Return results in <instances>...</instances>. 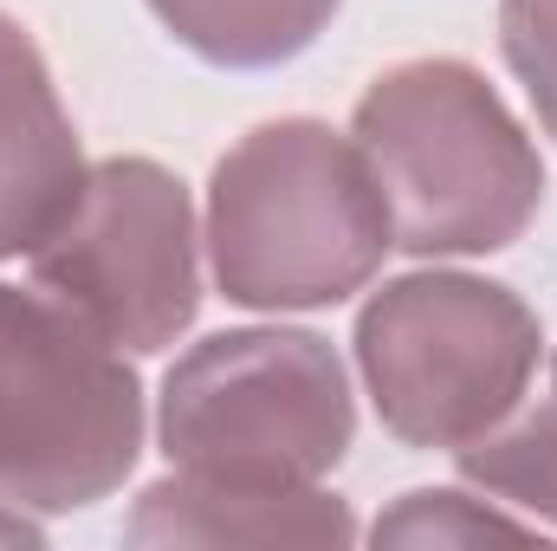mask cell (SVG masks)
I'll list each match as a JSON object with an SVG mask.
<instances>
[{"mask_svg": "<svg viewBox=\"0 0 557 551\" xmlns=\"http://www.w3.org/2000/svg\"><path fill=\"white\" fill-rule=\"evenodd\" d=\"M454 461L499 506H519L532 526L539 519L557 526V357L545 364V377H532V390L506 409V421H493L480 441L454 448Z\"/></svg>", "mask_w": 557, "mask_h": 551, "instance_id": "cell-10", "label": "cell"}, {"mask_svg": "<svg viewBox=\"0 0 557 551\" xmlns=\"http://www.w3.org/2000/svg\"><path fill=\"white\" fill-rule=\"evenodd\" d=\"M545 331L512 285L403 273L357 318V370L383 428L409 448H467L532 390Z\"/></svg>", "mask_w": 557, "mask_h": 551, "instance_id": "cell-5", "label": "cell"}, {"mask_svg": "<svg viewBox=\"0 0 557 551\" xmlns=\"http://www.w3.org/2000/svg\"><path fill=\"white\" fill-rule=\"evenodd\" d=\"M175 46L227 72H267L298 59L337 13V0H149Z\"/></svg>", "mask_w": 557, "mask_h": 551, "instance_id": "cell-9", "label": "cell"}, {"mask_svg": "<svg viewBox=\"0 0 557 551\" xmlns=\"http://www.w3.org/2000/svg\"><path fill=\"white\" fill-rule=\"evenodd\" d=\"M499 52L525 85L545 137H557V0H499Z\"/></svg>", "mask_w": 557, "mask_h": 551, "instance_id": "cell-12", "label": "cell"}, {"mask_svg": "<svg viewBox=\"0 0 557 551\" xmlns=\"http://www.w3.org/2000/svg\"><path fill=\"white\" fill-rule=\"evenodd\" d=\"M350 137L416 260L499 254L545 208L539 143L467 59H403L370 78Z\"/></svg>", "mask_w": 557, "mask_h": 551, "instance_id": "cell-2", "label": "cell"}, {"mask_svg": "<svg viewBox=\"0 0 557 551\" xmlns=\"http://www.w3.org/2000/svg\"><path fill=\"white\" fill-rule=\"evenodd\" d=\"M131 546H350L357 519L324 487H247V480H201L169 474L143 487L131 519Z\"/></svg>", "mask_w": 557, "mask_h": 551, "instance_id": "cell-8", "label": "cell"}, {"mask_svg": "<svg viewBox=\"0 0 557 551\" xmlns=\"http://www.w3.org/2000/svg\"><path fill=\"white\" fill-rule=\"evenodd\" d=\"M85 149L59 105L46 52L0 13V260H33L85 195Z\"/></svg>", "mask_w": 557, "mask_h": 551, "instance_id": "cell-7", "label": "cell"}, {"mask_svg": "<svg viewBox=\"0 0 557 551\" xmlns=\"http://www.w3.org/2000/svg\"><path fill=\"white\" fill-rule=\"evenodd\" d=\"M201 241L234 305L318 311L383 273L396 228L357 137L318 118H278L214 162Z\"/></svg>", "mask_w": 557, "mask_h": 551, "instance_id": "cell-1", "label": "cell"}, {"mask_svg": "<svg viewBox=\"0 0 557 551\" xmlns=\"http://www.w3.org/2000/svg\"><path fill=\"white\" fill-rule=\"evenodd\" d=\"M143 383L124 351L52 292L0 279V500L78 513L143 454Z\"/></svg>", "mask_w": 557, "mask_h": 551, "instance_id": "cell-4", "label": "cell"}, {"mask_svg": "<svg viewBox=\"0 0 557 551\" xmlns=\"http://www.w3.org/2000/svg\"><path fill=\"white\" fill-rule=\"evenodd\" d=\"M169 467L247 487H318L357 441V396L318 331H214L162 377Z\"/></svg>", "mask_w": 557, "mask_h": 551, "instance_id": "cell-3", "label": "cell"}, {"mask_svg": "<svg viewBox=\"0 0 557 551\" xmlns=\"http://www.w3.org/2000/svg\"><path fill=\"white\" fill-rule=\"evenodd\" d=\"M0 546H39V526L26 519V506L0 500Z\"/></svg>", "mask_w": 557, "mask_h": 551, "instance_id": "cell-13", "label": "cell"}, {"mask_svg": "<svg viewBox=\"0 0 557 551\" xmlns=\"http://www.w3.org/2000/svg\"><path fill=\"white\" fill-rule=\"evenodd\" d=\"M201 247L182 175L149 156H104L72 221L33 254V279L117 351L156 357L201 311Z\"/></svg>", "mask_w": 557, "mask_h": 551, "instance_id": "cell-6", "label": "cell"}, {"mask_svg": "<svg viewBox=\"0 0 557 551\" xmlns=\"http://www.w3.org/2000/svg\"><path fill=\"white\" fill-rule=\"evenodd\" d=\"M376 546H486V539H506V546H525L539 539L532 519H512L486 500H467L454 487H421L403 493L376 526H370Z\"/></svg>", "mask_w": 557, "mask_h": 551, "instance_id": "cell-11", "label": "cell"}]
</instances>
